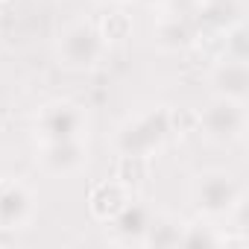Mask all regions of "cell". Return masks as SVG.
Here are the masks:
<instances>
[{
    "label": "cell",
    "instance_id": "obj_15",
    "mask_svg": "<svg viewBox=\"0 0 249 249\" xmlns=\"http://www.w3.org/2000/svg\"><path fill=\"white\" fill-rule=\"evenodd\" d=\"M150 176V159L147 156H120L117 167H114V179L120 185H126L129 191L144 185V179Z\"/></svg>",
    "mask_w": 249,
    "mask_h": 249
},
{
    "label": "cell",
    "instance_id": "obj_20",
    "mask_svg": "<svg viewBox=\"0 0 249 249\" xmlns=\"http://www.w3.org/2000/svg\"><path fill=\"white\" fill-rule=\"evenodd\" d=\"M3 185H6V179H3V176H0V188H3Z\"/></svg>",
    "mask_w": 249,
    "mask_h": 249
},
{
    "label": "cell",
    "instance_id": "obj_11",
    "mask_svg": "<svg viewBox=\"0 0 249 249\" xmlns=\"http://www.w3.org/2000/svg\"><path fill=\"white\" fill-rule=\"evenodd\" d=\"M129 199H132V194H129L126 185H120L117 179H103V182H97V185L91 188V194H88V211H91L97 220L108 223L114 214H120L123 208H126Z\"/></svg>",
    "mask_w": 249,
    "mask_h": 249
},
{
    "label": "cell",
    "instance_id": "obj_22",
    "mask_svg": "<svg viewBox=\"0 0 249 249\" xmlns=\"http://www.w3.org/2000/svg\"><path fill=\"white\" fill-rule=\"evenodd\" d=\"M0 3H3V0H0Z\"/></svg>",
    "mask_w": 249,
    "mask_h": 249
},
{
    "label": "cell",
    "instance_id": "obj_2",
    "mask_svg": "<svg viewBox=\"0 0 249 249\" xmlns=\"http://www.w3.org/2000/svg\"><path fill=\"white\" fill-rule=\"evenodd\" d=\"M191 199H194L199 217L220 220V217H231L234 208L243 202V188L226 170H205L194 179Z\"/></svg>",
    "mask_w": 249,
    "mask_h": 249
},
{
    "label": "cell",
    "instance_id": "obj_18",
    "mask_svg": "<svg viewBox=\"0 0 249 249\" xmlns=\"http://www.w3.org/2000/svg\"><path fill=\"white\" fill-rule=\"evenodd\" d=\"M196 126H199V111H194V108H188V106L170 108V132L185 135V132H194Z\"/></svg>",
    "mask_w": 249,
    "mask_h": 249
},
{
    "label": "cell",
    "instance_id": "obj_12",
    "mask_svg": "<svg viewBox=\"0 0 249 249\" xmlns=\"http://www.w3.org/2000/svg\"><path fill=\"white\" fill-rule=\"evenodd\" d=\"M196 33H199V27H196L194 15L167 12V15H161V21L156 27V41L164 50H185V47L196 44Z\"/></svg>",
    "mask_w": 249,
    "mask_h": 249
},
{
    "label": "cell",
    "instance_id": "obj_5",
    "mask_svg": "<svg viewBox=\"0 0 249 249\" xmlns=\"http://www.w3.org/2000/svg\"><path fill=\"white\" fill-rule=\"evenodd\" d=\"M82 132H85V111H82V106H76L71 100H53V103L41 106V111L36 117V135L41 144L82 138Z\"/></svg>",
    "mask_w": 249,
    "mask_h": 249
},
{
    "label": "cell",
    "instance_id": "obj_19",
    "mask_svg": "<svg viewBox=\"0 0 249 249\" xmlns=\"http://www.w3.org/2000/svg\"><path fill=\"white\" fill-rule=\"evenodd\" d=\"M141 3H147V6H156V3H164V0H141Z\"/></svg>",
    "mask_w": 249,
    "mask_h": 249
},
{
    "label": "cell",
    "instance_id": "obj_21",
    "mask_svg": "<svg viewBox=\"0 0 249 249\" xmlns=\"http://www.w3.org/2000/svg\"><path fill=\"white\" fill-rule=\"evenodd\" d=\"M111 3H120V0H111Z\"/></svg>",
    "mask_w": 249,
    "mask_h": 249
},
{
    "label": "cell",
    "instance_id": "obj_14",
    "mask_svg": "<svg viewBox=\"0 0 249 249\" xmlns=\"http://www.w3.org/2000/svg\"><path fill=\"white\" fill-rule=\"evenodd\" d=\"M182 229H185V223L153 214L150 229L144 234V246H179L182 243Z\"/></svg>",
    "mask_w": 249,
    "mask_h": 249
},
{
    "label": "cell",
    "instance_id": "obj_17",
    "mask_svg": "<svg viewBox=\"0 0 249 249\" xmlns=\"http://www.w3.org/2000/svg\"><path fill=\"white\" fill-rule=\"evenodd\" d=\"M220 56H231V59H249V41H246V27H243V21L240 24H234V27H229L226 33H223V53Z\"/></svg>",
    "mask_w": 249,
    "mask_h": 249
},
{
    "label": "cell",
    "instance_id": "obj_6",
    "mask_svg": "<svg viewBox=\"0 0 249 249\" xmlns=\"http://www.w3.org/2000/svg\"><path fill=\"white\" fill-rule=\"evenodd\" d=\"M85 161H88V150H85L82 138L47 141V144H41V150H38V164H41V170L50 173V176H59V179L79 173V170L85 167Z\"/></svg>",
    "mask_w": 249,
    "mask_h": 249
},
{
    "label": "cell",
    "instance_id": "obj_13",
    "mask_svg": "<svg viewBox=\"0 0 249 249\" xmlns=\"http://www.w3.org/2000/svg\"><path fill=\"white\" fill-rule=\"evenodd\" d=\"M223 231L208 220V217H199L194 223H185L182 229V243L179 246H194V249H211V246H223Z\"/></svg>",
    "mask_w": 249,
    "mask_h": 249
},
{
    "label": "cell",
    "instance_id": "obj_7",
    "mask_svg": "<svg viewBox=\"0 0 249 249\" xmlns=\"http://www.w3.org/2000/svg\"><path fill=\"white\" fill-rule=\"evenodd\" d=\"M36 196L24 182H6L0 188V231H18L33 220Z\"/></svg>",
    "mask_w": 249,
    "mask_h": 249
},
{
    "label": "cell",
    "instance_id": "obj_8",
    "mask_svg": "<svg viewBox=\"0 0 249 249\" xmlns=\"http://www.w3.org/2000/svg\"><path fill=\"white\" fill-rule=\"evenodd\" d=\"M211 88L217 97L246 103V97H249V65L243 59L220 56V62L211 71Z\"/></svg>",
    "mask_w": 249,
    "mask_h": 249
},
{
    "label": "cell",
    "instance_id": "obj_10",
    "mask_svg": "<svg viewBox=\"0 0 249 249\" xmlns=\"http://www.w3.org/2000/svg\"><path fill=\"white\" fill-rule=\"evenodd\" d=\"M194 21L205 33H226L243 21V0H196Z\"/></svg>",
    "mask_w": 249,
    "mask_h": 249
},
{
    "label": "cell",
    "instance_id": "obj_9",
    "mask_svg": "<svg viewBox=\"0 0 249 249\" xmlns=\"http://www.w3.org/2000/svg\"><path fill=\"white\" fill-rule=\"evenodd\" d=\"M150 220H153V211L141 202H126L120 214H114L108 220V231H111V240L114 243H126V246H144V234L150 229Z\"/></svg>",
    "mask_w": 249,
    "mask_h": 249
},
{
    "label": "cell",
    "instance_id": "obj_16",
    "mask_svg": "<svg viewBox=\"0 0 249 249\" xmlns=\"http://www.w3.org/2000/svg\"><path fill=\"white\" fill-rule=\"evenodd\" d=\"M100 36L106 38V44H120V41H126L132 36V18L129 15H123V12H111L100 21Z\"/></svg>",
    "mask_w": 249,
    "mask_h": 249
},
{
    "label": "cell",
    "instance_id": "obj_1",
    "mask_svg": "<svg viewBox=\"0 0 249 249\" xmlns=\"http://www.w3.org/2000/svg\"><path fill=\"white\" fill-rule=\"evenodd\" d=\"M170 108L164 106H153L144 108L138 114H132L129 120L120 123V129L114 135V150L117 156H153L164 147V141L170 138Z\"/></svg>",
    "mask_w": 249,
    "mask_h": 249
},
{
    "label": "cell",
    "instance_id": "obj_3",
    "mask_svg": "<svg viewBox=\"0 0 249 249\" xmlns=\"http://www.w3.org/2000/svg\"><path fill=\"white\" fill-rule=\"evenodd\" d=\"M106 53V38L100 30L88 21H76L62 30L59 36V59L71 71H88L94 68Z\"/></svg>",
    "mask_w": 249,
    "mask_h": 249
},
{
    "label": "cell",
    "instance_id": "obj_4",
    "mask_svg": "<svg viewBox=\"0 0 249 249\" xmlns=\"http://www.w3.org/2000/svg\"><path fill=\"white\" fill-rule=\"evenodd\" d=\"M208 141L214 144H234L246 132V103L214 97L208 108L199 111V126Z\"/></svg>",
    "mask_w": 249,
    "mask_h": 249
}]
</instances>
